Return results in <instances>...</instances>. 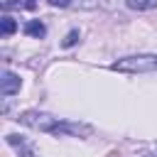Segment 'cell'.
Instances as JSON below:
<instances>
[{"label": "cell", "mask_w": 157, "mask_h": 157, "mask_svg": "<svg viewBox=\"0 0 157 157\" xmlns=\"http://www.w3.org/2000/svg\"><path fill=\"white\" fill-rule=\"evenodd\" d=\"M20 123L34 128V130H44V132H59V125L61 120L49 115V113H37V110H27L20 115Z\"/></svg>", "instance_id": "cell-2"}, {"label": "cell", "mask_w": 157, "mask_h": 157, "mask_svg": "<svg viewBox=\"0 0 157 157\" xmlns=\"http://www.w3.org/2000/svg\"><path fill=\"white\" fill-rule=\"evenodd\" d=\"M125 5H128L130 10L142 12V10H155V7H157V0H125Z\"/></svg>", "instance_id": "cell-6"}, {"label": "cell", "mask_w": 157, "mask_h": 157, "mask_svg": "<svg viewBox=\"0 0 157 157\" xmlns=\"http://www.w3.org/2000/svg\"><path fill=\"white\" fill-rule=\"evenodd\" d=\"M34 5H37V0H27V2H25V7H27V10H34Z\"/></svg>", "instance_id": "cell-11"}, {"label": "cell", "mask_w": 157, "mask_h": 157, "mask_svg": "<svg viewBox=\"0 0 157 157\" xmlns=\"http://www.w3.org/2000/svg\"><path fill=\"white\" fill-rule=\"evenodd\" d=\"M113 71L120 74H150L157 71V56L155 54H142V56H125L110 64Z\"/></svg>", "instance_id": "cell-1"}, {"label": "cell", "mask_w": 157, "mask_h": 157, "mask_svg": "<svg viewBox=\"0 0 157 157\" xmlns=\"http://www.w3.org/2000/svg\"><path fill=\"white\" fill-rule=\"evenodd\" d=\"M7 142H10V145H15V147L20 150V157H37V155H34V150H32V147L20 137V135H7Z\"/></svg>", "instance_id": "cell-4"}, {"label": "cell", "mask_w": 157, "mask_h": 157, "mask_svg": "<svg viewBox=\"0 0 157 157\" xmlns=\"http://www.w3.org/2000/svg\"><path fill=\"white\" fill-rule=\"evenodd\" d=\"M2 7H5V10H10V7H20V0H5Z\"/></svg>", "instance_id": "cell-10"}, {"label": "cell", "mask_w": 157, "mask_h": 157, "mask_svg": "<svg viewBox=\"0 0 157 157\" xmlns=\"http://www.w3.org/2000/svg\"><path fill=\"white\" fill-rule=\"evenodd\" d=\"M52 7H69L71 5V0H47Z\"/></svg>", "instance_id": "cell-9"}, {"label": "cell", "mask_w": 157, "mask_h": 157, "mask_svg": "<svg viewBox=\"0 0 157 157\" xmlns=\"http://www.w3.org/2000/svg\"><path fill=\"white\" fill-rule=\"evenodd\" d=\"M25 34H29V37H44L47 34V27H44V22H39V20H29L27 25H25Z\"/></svg>", "instance_id": "cell-5"}, {"label": "cell", "mask_w": 157, "mask_h": 157, "mask_svg": "<svg viewBox=\"0 0 157 157\" xmlns=\"http://www.w3.org/2000/svg\"><path fill=\"white\" fill-rule=\"evenodd\" d=\"M22 88V81H20V76L17 74H12V71H2V78H0V96H12V93H17Z\"/></svg>", "instance_id": "cell-3"}, {"label": "cell", "mask_w": 157, "mask_h": 157, "mask_svg": "<svg viewBox=\"0 0 157 157\" xmlns=\"http://www.w3.org/2000/svg\"><path fill=\"white\" fill-rule=\"evenodd\" d=\"M76 42H78V32H76V29H71V32L66 34V39L61 42V47H74Z\"/></svg>", "instance_id": "cell-8"}, {"label": "cell", "mask_w": 157, "mask_h": 157, "mask_svg": "<svg viewBox=\"0 0 157 157\" xmlns=\"http://www.w3.org/2000/svg\"><path fill=\"white\" fill-rule=\"evenodd\" d=\"M15 29H17V22H15L10 15H5V17H2V25H0V34H2V37H10Z\"/></svg>", "instance_id": "cell-7"}]
</instances>
